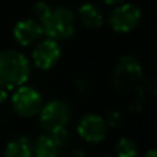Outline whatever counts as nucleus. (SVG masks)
<instances>
[{
	"label": "nucleus",
	"mask_w": 157,
	"mask_h": 157,
	"mask_svg": "<svg viewBox=\"0 0 157 157\" xmlns=\"http://www.w3.org/2000/svg\"><path fill=\"white\" fill-rule=\"evenodd\" d=\"M31 75V63L18 50L0 52V86L7 90H15L25 85Z\"/></svg>",
	"instance_id": "obj_1"
},
{
	"label": "nucleus",
	"mask_w": 157,
	"mask_h": 157,
	"mask_svg": "<svg viewBox=\"0 0 157 157\" xmlns=\"http://www.w3.org/2000/svg\"><path fill=\"white\" fill-rule=\"evenodd\" d=\"M43 33L54 40L68 39L75 32V15L70 9L64 6L50 7L39 17Z\"/></svg>",
	"instance_id": "obj_2"
},
{
	"label": "nucleus",
	"mask_w": 157,
	"mask_h": 157,
	"mask_svg": "<svg viewBox=\"0 0 157 157\" xmlns=\"http://www.w3.org/2000/svg\"><path fill=\"white\" fill-rule=\"evenodd\" d=\"M143 70L140 63L133 56H122L111 72V82L118 90H127L140 81Z\"/></svg>",
	"instance_id": "obj_3"
},
{
	"label": "nucleus",
	"mask_w": 157,
	"mask_h": 157,
	"mask_svg": "<svg viewBox=\"0 0 157 157\" xmlns=\"http://www.w3.org/2000/svg\"><path fill=\"white\" fill-rule=\"evenodd\" d=\"M11 106L20 117L31 118V117L38 116L42 110L43 99L35 88L22 85L15 89V92L13 93Z\"/></svg>",
	"instance_id": "obj_4"
},
{
	"label": "nucleus",
	"mask_w": 157,
	"mask_h": 157,
	"mask_svg": "<svg viewBox=\"0 0 157 157\" xmlns=\"http://www.w3.org/2000/svg\"><path fill=\"white\" fill-rule=\"evenodd\" d=\"M39 124L48 132L60 127H65L71 118V109L63 100H50L43 104L39 111Z\"/></svg>",
	"instance_id": "obj_5"
},
{
	"label": "nucleus",
	"mask_w": 157,
	"mask_h": 157,
	"mask_svg": "<svg viewBox=\"0 0 157 157\" xmlns=\"http://www.w3.org/2000/svg\"><path fill=\"white\" fill-rule=\"evenodd\" d=\"M142 20V11L132 3H121L111 11L109 17V24L116 32L128 33L139 25Z\"/></svg>",
	"instance_id": "obj_6"
},
{
	"label": "nucleus",
	"mask_w": 157,
	"mask_h": 157,
	"mask_svg": "<svg viewBox=\"0 0 157 157\" xmlns=\"http://www.w3.org/2000/svg\"><path fill=\"white\" fill-rule=\"evenodd\" d=\"M60 57H61V48L59 44V40H54L52 38L39 42L32 52L33 64L42 71L53 68L59 63Z\"/></svg>",
	"instance_id": "obj_7"
},
{
	"label": "nucleus",
	"mask_w": 157,
	"mask_h": 157,
	"mask_svg": "<svg viewBox=\"0 0 157 157\" xmlns=\"http://www.w3.org/2000/svg\"><path fill=\"white\" fill-rule=\"evenodd\" d=\"M77 131L83 140L99 143L107 135V121L99 114H85L78 122Z\"/></svg>",
	"instance_id": "obj_8"
},
{
	"label": "nucleus",
	"mask_w": 157,
	"mask_h": 157,
	"mask_svg": "<svg viewBox=\"0 0 157 157\" xmlns=\"http://www.w3.org/2000/svg\"><path fill=\"white\" fill-rule=\"evenodd\" d=\"M42 35H43V28L40 22L32 18L18 21L13 29V36L15 42L21 46H31L35 42H38Z\"/></svg>",
	"instance_id": "obj_9"
},
{
	"label": "nucleus",
	"mask_w": 157,
	"mask_h": 157,
	"mask_svg": "<svg viewBox=\"0 0 157 157\" xmlns=\"http://www.w3.org/2000/svg\"><path fill=\"white\" fill-rule=\"evenodd\" d=\"M78 17L82 25L90 29H96L103 25V14L101 10L93 3H83L78 9Z\"/></svg>",
	"instance_id": "obj_10"
},
{
	"label": "nucleus",
	"mask_w": 157,
	"mask_h": 157,
	"mask_svg": "<svg viewBox=\"0 0 157 157\" xmlns=\"http://www.w3.org/2000/svg\"><path fill=\"white\" fill-rule=\"evenodd\" d=\"M33 146L25 136L11 139L4 147V157H32Z\"/></svg>",
	"instance_id": "obj_11"
},
{
	"label": "nucleus",
	"mask_w": 157,
	"mask_h": 157,
	"mask_svg": "<svg viewBox=\"0 0 157 157\" xmlns=\"http://www.w3.org/2000/svg\"><path fill=\"white\" fill-rule=\"evenodd\" d=\"M33 154L35 157H57V147L50 135H40L35 140Z\"/></svg>",
	"instance_id": "obj_12"
},
{
	"label": "nucleus",
	"mask_w": 157,
	"mask_h": 157,
	"mask_svg": "<svg viewBox=\"0 0 157 157\" xmlns=\"http://www.w3.org/2000/svg\"><path fill=\"white\" fill-rule=\"evenodd\" d=\"M49 135L52 136V139L54 140V143H56L57 146L65 145V143H67V140H68V132H67L65 127L56 128V129L50 131V132H49Z\"/></svg>",
	"instance_id": "obj_13"
},
{
	"label": "nucleus",
	"mask_w": 157,
	"mask_h": 157,
	"mask_svg": "<svg viewBox=\"0 0 157 157\" xmlns=\"http://www.w3.org/2000/svg\"><path fill=\"white\" fill-rule=\"evenodd\" d=\"M117 118H121V116H120L118 111H114V113H111V114H110V118H109V124L117 127V125L120 124V121H117Z\"/></svg>",
	"instance_id": "obj_14"
},
{
	"label": "nucleus",
	"mask_w": 157,
	"mask_h": 157,
	"mask_svg": "<svg viewBox=\"0 0 157 157\" xmlns=\"http://www.w3.org/2000/svg\"><path fill=\"white\" fill-rule=\"evenodd\" d=\"M9 98V93H7V89H4L3 86H0V104H3L4 101Z\"/></svg>",
	"instance_id": "obj_15"
},
{
	"label": "nucleus",
	"mask_w": 157,
	"mask_h": 157,
	"mask_svg": "<svg viewBox=\"0 0 157 157\" xmlns=\"http://www.w3.org/2000/svg\"><path fill=\"white\" fill-rule=\"evenodd\" d=\"M103 3L109 4V6H117V4L124 3V0H101Z\"/></svg>",
	"instance_id": "obj_16"
},
{
	"label": "nucleus",
	"mask_w": 157,
	"mask_h": 157,
	"mask_svg": "<svg viewBox=\"0 0 157 157\" xmlns=\"http://www.w3.org/2000/svg\"><path fill=\"white\" fill-rule=\"evenodd\" d=\"M142 157H157V149H150L147 150Z\"/></svg>",
	"instance_id": "obj_17"
},
{
	"label": "nucleus",
	"mask_w": 157,
	"mask_h": 157,
	"mask_svg": "<svg viewBox=\"0 0 157 157\" xmlns=\"http://www.w3.org/2000/svg\"><path fill=\"white\" fill-rule=\"evenodd\" d=\"M106 157H113V156H106Z\"/></svg>",
	"instance_id": "obj_18"
}]
</instances>
